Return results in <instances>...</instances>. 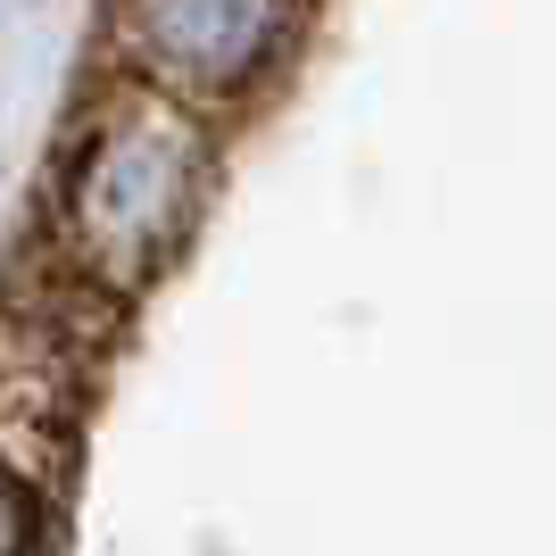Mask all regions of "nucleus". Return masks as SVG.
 Instances as JSON below:
<instances>
[{"instance_id": "1", "label": "nucleus", "mask_w": 556, "mask_h": 556, "mask_svg": "<svg viewBox=\"0 0 556 556\" xmlns=\"http://www.w3.org/2000/svg\"><path fill=\"white\" fill-rule=\"evenodd\" d=\"M200 191V125L175 92H134L92 125V141L67 166V241L109 282L150 275Z\"/></svg>"}, {"instance_id": "2", "label": "nucleus", "mask_w": 556, "mask_h": 556, "mask_svg": "<svg viewBox=\"0 0 556 556\" xmlns=\"http://www.w3.org/2000/svg\"><path fill=\"white\" fill-rule=\"evenodd\" d=\"M300 0H125V42L175 100L250 92L291 42Z\"/></svg>"}, {"instance_id": "3", "label": "nucleus", "mask_w": 556, "mask_h": 556, "mask_svg": "<svg viewBox=\"0 0 556 556\" xmlns=\"http://www.w3.org/2000/svg\"><path fill=\"white\" fill-rule=\"evenodd\" d=\"M42 548V498L17 465L0 457V556H34Z\"/></svg>"}]
</instances>
